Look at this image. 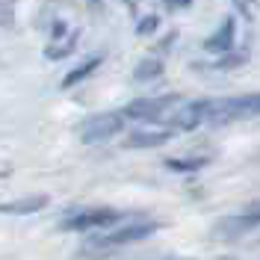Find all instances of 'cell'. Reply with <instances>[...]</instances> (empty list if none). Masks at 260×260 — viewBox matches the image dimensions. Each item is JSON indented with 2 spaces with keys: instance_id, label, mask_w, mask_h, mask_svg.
Here are the masks:
<instances>
[{
  "instance_id": "6da1fadb",
  "label": "cell",
  "mask_w": 260,
  "mask_h": 260,
  "mask_svg": "<svg viewBox=\"0 0 260 260\" xmlns=\"http://www.w3.org/2000/svg\"><path fill=\"white\" fill-rule=\"evenodd\" d=\"M115 222H121V210L113 207H83V210L68 213L59 228L62 231H107Z\"/></svg>"
},
{
  "instance_id": "7a4b0ae2",
  "label": "cell",
  "mask_w": 260,
  "mask_h": 260,
  "mask_svg": "<svg viewBox=\"0 0 260 260\" xmlns=\"http://www.w3.org/2000/svg\"><path fill=\"white\" fill-rule=\"evenodd\" d=\"M254 115H260V92L257 95L210 101V115H207V121L225 124V121H234V118H254Z\"/></svg>"
},
{
  "instance_id": "3957f363",
  "label": "cell",
  "mask_w": 260,
  "mask_h": 260,
  "mask_svg": "<svg viewBox=\"0 0 260 260\" xmlns=\"http://www.w3.org/2000/svg\"><path fill=\"white\" fill-rule=\"evenodd\" d=\"M180 104V95H157V98H139V101H130L127 107L121 110L124 118L133 121H160L166 113H175V107Z\"/></svg>"
},
{
  "instance_id": "277c9868",
  "label": "cell",
  "mask_w": 260,
  "mask_h": 260,
  "mask_svg": "<svg viewBox=\"0 0 260 260\" xmlns=\"http://www.w3.org/2000/svg\"><path fill=\"white\" fill-rule=\"evenodd\" d=\"M157 231V222H136V225H127V228H118V231H104L98 234L92 243L86 248L92 251H107V248H118V245H127V243H136V240H145Z\"/></svg>"
},
{
  "instance_id": "5b68a950",
  "label": "cell",
  "mask_w": 260,
  "mask_h": 260,
  "mask_svg": "<svg viewBox=\"0 0 260 260\" xmlns=\"http://www.w3.org/2000/svg\"><path fill=\"white\" fill-rule=\"evenodd\" d=\"M124 127V115L121 113H98L92 118H86L80 124V139L86 145H95V142H107L118 136Z\"/></svg>"
},
{
  "instance_id": "8992f818",
  "label": "cell",
  "mask_w": 260,
  "mask_h": 260,
  "mask_svg": "<svg viewBox=\"0 0 260 260\" xmlns=\"http://www.w3.org/2000/svg\"><path fill=\"white\" fill-rule=\"evenodd\" d=\"M254 228H260V201H254V204L243 207L240 213L225 216V219L216 222V231H219V234H228V237H234V234H248V231H254Z\"/></svg>"
},
{
  "instance_id": "52a82bcc",
  "label": "cell",
  "mask_w": 260,
  "mask_h": 260,
  "mask_svg": "<svg viewBox=\"0 0 260 260\" xmlns=\"http://www.w3.org/2000/svg\"><path fill=\"white\" fill-rule=\"evenodd\" d=\"M207 115H210V101H192L180 107L178 113H172V130H195L201 121H207Z\"/></svg>"
},
{
  "instance_id": "ba28073f",
  "label": "cell",
  "mask_w": 260,
  "mask_h": 260,
  "mask_svg": "<svg viewBox=\"0 0 260 260\" xmlns=\"http://www.w3.org/2000/svg\"><path fill=\"white\" fill-rule=\"evenodd\" d=\"M234 30H237L234 18H225L222 27L204 39V50H210V53H222V56L231 53V50H234Z\"/></svg>"
},
{
  "instance_id": "9c48e42d",
  "label": "cell",
  "mask_w": 260,
  "mask_h": 260,
  "mask_svg": "<svg viewBox=\"0 0 260 260\" xmlns=\"http://www.w3.org/2000/svg\"><path fill=\"white\" fill-rule=\"evenodd\" d=\"M50 204L48 195H27V198H18V201H6L0 204V213L3 216H30V213L45 210Z\"/></svg>"
},
{
  "instance_id": "30bf717a",
  "label": "cell",
  "mask_w": 260,
  "mask_h": 260,
  "mask_svg": "<svg viewBox=\"0 0 260 260\" xmlns=\"http://www.w3.org/2000/svg\"><path fill=\"white\" fill-rule=\"evenodd\" d=\"M172 139V127L169 130H157V133H145V130H139V133H130L127 139H124V148H160L166 145Z\"/></svg>"
},
{
  "instance_id": "8fae6325",
  "label": "cell",
  "mask_w": 260,
  "mask_h": 260,
  "mask_svg": "<svg viewBox=\"0 0 260 260\" xmlns=\"http://www.w3.org/2000/svg\"><path fill=\"white\" fill-rule=\"evenodd\" d=\"M98 65H101V56H89L86 62H80L74 71H68V74L62 77V89H71V86L83 83L89 74H95V71H98Z\"/></svg>"
},
{
  "instance_id": "7c38bea8",
  "label": "cell",
  "mask_w": 260,
  "mask_h": 260,
  "mask_svg": "<svg viewBox=\"0 0 260 260\" xmlns=\"http://www.w3.org/2000/svg\"><path fill=\"white\" fill-rule=\"evenodd\" d=\"M248 62V50H231V53H225L222 59H216V71H231V68H240V65Z\"/></svg>"
},
{
  "instance_id": "4fadbf2b",
  "label": "cell",
  "mask_w": 260,
  "mask_h": 260,
  "mask_svg": "<svg viewBox=\"0 0 260 260\" xmlns=\"http://www.w3.org/2000/svg\"><path fill=\"white\" fill-rule=\"evenodd\" d=\"M207 166V157H195V160H166V169H172V172H198V169H204Z\"/></svg>"
},
{
  "instance_id": "5bb4252c",
  "label": "cell",
  "mask_w": 260,
  "mask_h": 260,
  "mask_svg": "<svg viewBox=\"0 0 260 260\" xmlns=\"http://www.w3.org/2000/svg\"><path fill=\"white\" fill-rule=\"evenodd\" d=\"M160 74H162V65L157 62V59H148V62H142L139 68H136L133 77H136V80H157Z\"/></svg>"
},
{
  "instance_id": "9a60e30c",
  "label": "cell",
  "mask_w": 260,
  "mask_h": 260,
  "mask_svg": "<svg viewBox=\"0 0 260 260\" xmlns=\"http://www.w3.org/2000/svg\"><path fill=\"white\" fill-rule=\"evenodd\" d=\"M74 48H77V32H71V36L65 39V45H59V48H48L45 56H48V59H62L65 53H71Z\"/></svg>"
},
{
  "instance_id": "2e32d148",
  "label": "cell",
  "mask_w": 260,
  "mask_h": 260,
  "mask_svg": "<svg viewBox=\"0 0 260 260\" xmlns=\"http://www.w3.org/2000/svg\"><path fill=\"white\" fill-rule=\"evenodd\" d=\"M237 9H240V15L245 18V21H254V0H231Z\"/></svg>"
},
{
  "instance_id": "e0dca14e",
  "label": "cell",
  "mask_w": 260,
  "mask_h": 260,
  "mask_svg": "<svg viewBox=\"0 0 260 260\" xmlns=\"http://www.w3.org/2000/svg\"><path fill=\"white\" fill-rule=\"evenodd\" d=\"M154 30H157V18L154 15H148L145 21L136 24V32H139V36H148V32H154Z\"/></svg>"
},
{
  "instance_id": "ac0fdd59",
  "label": "cell",
  "mask_w": 260,
  "mask_h": 260,
  "mask_svg": "<svg viewBox=\"0 0 260 260\" xmlns=\"http://www.w3.org/2000/svg\"><path fill=\"white\" fill-rule=\"evenodd\" d=\"M95 3H101V0H92V6H95Z\"/></svg>"
}]
</instances>
